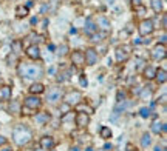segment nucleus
Wrapping results in <instances>:
<instances>
[{
	"label": "nucleus",
	"mask_w": 167,
	"mask_h": 151,
	"mask_svg": "<svg viewBox=\"0 0 167 151\" xmlns=\"http://www.w3.org/2000/svg\"><path fill=\"white\" fill-rule=\"evenodd\" d=\"M13 137H14V142L17 145H26V143L31 140V131L26 126H17L13 133Z\"/></svg>",
	"instance_id": "f257e3e1"
},
{
	"label": "nucleus",
	"mask_w": 167,
	"mask_h": 151,
	"mask_svg": "<svg viewBox=\"0 0 167 151\" xmlns=\"http://www.w3.org/2000/svg\"><path fill=\"white\" fill-rule=\"evenodd\" d=\"M19 74L26 79H34L40 76V68H36V65H25L23 63L19 66Z\"/></svg>",
	"instance_id": "f03ea898"
},
{
	"label": "nucleus",
	"mask_w": 167,
	"mask_h": 151,
	"mask_svg": "<svg viewBox=\"0 0 167 151\" xmlns=\"http://www.w3.org/2000/svg\"><path fill=\"white\" fill-rule=\"evenodd\" d=\"M81 100H82V93L81 91H70V93L65 94V97H63V102H65L67 105H77Z\"/></svg>",
	"instance_id": "7ed1b4c3"
},
{
	"label": "nucleus",
	"mask_w": 167,
	"mask_h": 151,
	"mask_svg": "<svg viewBox=\"0 0 167 151\" xmlns=\"http://www.w3.org/2000/svg\"><path fill=\"white\" fill-rule=\"evenodd\" d=\"M155 26H153V22L152 20H142L141 25H139V34L141 36H149V34L153 32Z\"/></svg>",
	"instance_id": "20e7f679"
},
{
	"label": "nucleus",
	"mask_w": 167,
	"mask_h": 151,
	"mask_svg": "<svg viewBox=\"0 0 167 151\" xmlns=\"http://www.w3.org/2000/svg\"><path fill=\"white\" fill-rule=\"evenodd\" d=\"M84 59H85L87 65H94V63L98 62V52H96V50L88 48V50L85 51V54H84Z\"/></svg>",
	"instance_id": "39448f33"
},
{
	"label": "nucleus",
	"mask_w": 167,
	"mask_h": 151,
	"mask_svg": "<svg viewBox=\"0 0 167 151\" xmlns=\"http://www.w3.org/2000/svg\"><path fill=\"white\" fill-rule=\"evenodd\" d=\"M23 103H25L26 108L36 109V108H39L40 105H42V102H40V99L37 96H29V97H26V99L23 100Z\"/></svg>",
	"instance_id": "423d86ee"
},
{
	"label": "nucleus",
	"mask_w": 167,
	"mask_h": 151,
	"mask_svg": "<svg viewBox=\"0 0 167 151\" xmlns=\"http://www.w3.org/2000/svg\"><path fill=\"white\" fill-rule=\"evenodd\" d=\"M166 56V48L164 45H158V46L153 48V51H152V57L155 60H159V59H164Z\"/></svg>",
	"instance_id": "0eeeda50"
},
{
	"label": "nucleus",
	"mask_w": 167,
	"mask_h": 151,
	"mask_svg": "<svg viewBox=\"0 0 167 151\" xmlns=\"http://www.w3.org/2000/svg\"><path fill=\"white\" fill-rule=\"evenodd\" d=\"M88 122H90L88 114H84V113H79V114L76 116V125H77L79 128H85L87 125H88Z\"/></svg>",
	"instance_id": "6e6552de"
},
{
	"label": "nucleus",
	"mask_w": 167,
	"mask_h": 151,
	"mask_svg": "<svg viewBox=\"0 0 167 151\" xmlns=\"http://www.w3.org/2000/svg\"><path fill=\"white\" fill-rule=\"evenodd\" d=\"M71 62L74 63V65L81 66L85 63V59H84V52L82 51H73V54H71Z\"/></svg>",
	"instance_id": "1a4fd4ad"
},
{
	"label": "nucleus",
	"mask_w": 167,
	"mask_h": 151,
	"mask_svg": "<svg viewBox=\"0 0 167 151\" xmlns=\"http://www.w3.org/2000/svg\"><path fill=\"white\" fill-rule=\"evenodd\" d=\"M26 56L31 59H40V51H39V46L37 45H31V46L26 48Z\"/></svg>",
	"instance_id": "9d476101"
},
{
	"label": "nucleus",
	"mask_w": 167,
	"mask_h": 151,
	"mask_svg": "<svg viewBox=\"0 0 167 151\" xmlns=\"http://www.w3.org/2000/svg\"><path fill=\"white\" fill-rule=\"evenodd\" d=\"M11 86H0V102H8L11 99Z\"/></svg>",
	"instance_id": "9b49d317"
},
{
	"label": "nucleus",
	"mask_w": 167,
	"mask_h": 151,
	"mask_svg": "<svg viewBox=\"0 0 167 151\" xmlns=\"http://www.w3.org/2000/svg\"><path fill=\"white\" fill-rule=\"evenodd\" d=\"M60 100V91L57 88H51L50 91H48V102H51V103H56V102Z\"/></svg>",
	"instance_id": "f8f14e48"
},
{
	"label": "nucleus",
	"mask_w": 167,
	"mask_h": 151,
	"mask_svg": "<svg viewBox=\"0 0 167 151\" xmlns=\"http://www.w3.org/2000/svg\"><path fill=\"white\" fill-rule=\"evenodd\" d=\"M40 146H42V150H51L53 146H54V140H53V137H50V136L42 137L40 139Z\"/></svg>",
	"instance_id": "ddd939ff"
},
{
	"label": "nucleus",
	"mask_w": 167,
	"mask_h": 151,
	"mask_svg": "<svg viewBox=\"0 0 167 151\" xmlns=\"http://www.w3.org/2000/svg\"><path fill=\"white\" fill-rule=\"evenodd\" d=\"M128 48L127 46H122V48H118L116 50V59L118 62H124V60H127V56H128Z\"/></svg>",
	"instance_id": "4468645a"
},
{
	"label": "nucleus",
	"mask_w": 167,
	"mask_h": 151,
	"mask_svg": "<svg viewBox=\"0 0 167 151\" xmlns=\"http://www.w3.org/2000/svg\"><path fill=\"white\" fill-rule=\"evenodd\" d=\"M96 25L99 26L101 29H104V31H108V29H110V22H108V20H107V19H105L104 16H99V17H98Z\"/></svg>",
	"instance_id": "2eb2a0df"
},
{
	"label": "nucleus",
	"mask_w": 167,
	"mask_h": 151,
	"mask_svg": "<svg viewBox=\"0 0 167 151\" xmlns=\"http://www.w3.org/2000/svg\"><path fill=\"white\" fill-rule=\"evenodd\" d=\"M76 111L84 113V114H93V108L88 107L87 103H77L76 105Z\"/></svg>",
	"instance_id": "dca6fc26"
},
{
	"label": "nucleus",
	"mask_w": 167,
	"mask_h": 151,
	"mask_svg": "<svg viewBox=\"0 0 167 151\" xmlns=\"http://www.w3.org/2000/svg\"><path fill=\"white\" fill-rule=\"evenodd\" d=\"M84 29H85V32H88V34H94V31L98 29V26L94 25V22H93V20L87 19V20H85V26H84Z\"/></svg>",
	"instance_id": "f3484780"
},
{
	"label": "nucleus",
	"mask_w": 167,
	"mask_h": 151,
	"mask_svg": "<svg viewBox=\"0 0 167 151\" xmlns=\"http://www.w3.org/2000/svg\"><path fill=\"white\" fill-rule=\"evenodd\" d=\"M48 120H50L48 113H39V114H36V122L39 123V125H43V123L48 122Z\"/></svg>",
	"instance_id": "a211bd4d"
},
{
	"label": "nucleus",
	"mask_w": 167,
	"mask_h": 151,
	"mask_svg": "<svg viewBox=\"0 0 167 151\" xmlns=\"http://www.w3.org/2000/svg\"><path fill=\"white\" fill-rule=\"evenodd\" d=\"M43 91H45V88H43V85L42 83H33L31 88H29V93L31 94H40Z\"/></svg>",
	"instance_id": "6ab92c4d"
},
{
	"label": "nucleus",
	"mask_w": 167,
	"mask_h": 151,
	"mask_svg": "<svg viewBox=\"0 0 167 151\" xmlns=\"http://www.w3.org/2000/svg\"><path fill=\"white\" fill-rule=\"evenodd\" d=\"M155 74H156V70H155L153 66H147L146 70H144V77L146 79H153Z\"/></svg>",
	"instance_id": "aec40b11"
},
{
	"label": "nucleus",
	"mask_w": 167,
	"mask_h": 151,
	"mask_svg": "<svg viewBox=\"0 0 167 151\" xmlns=\"http://www.w3.org/2000/svg\"><path fill=\"white\" fill-rule=\"evenodd\" d=\"M152 131H153L155 134H159L162 131V123L159 122V120H155V122L152 123Z\"/></svg>",
	"instance_id": "412c9836"
},
{
	"label": "nucleus",
	"mask_w": 167,
	"mask_h": 151,
	"mask_svg": "<svg viewBox=\"0 0 167 151\" xmlns=\"http://www.w3.org/2000/svg\"><path fill=\"white\" fill-rule=\"evenodd\" d=\"M155 77H156V80L159 83H164L167 76H166V70H161V71H156V74H155Z\"/></svg>",
	"instance_id": "4be33fe9"
},
{
	"label": "nucleus",
	"mask_w": 167,
	"mask_h": 151,
	"mask_svg": "<svg viewBox=\"0 0 167 151\" xmlns=\"http://www.w3.org/2000/svg\"><path fill=\"white\" fill-rule=\"evenodd\" d=\"M152 8L155 13H161L162 11V2L161 0H152Z\"/></svg>",
	"instance_id": "5701e85b"
},
{
	"label": "nucleus",
	"mask_w": 167,
	"mask_h": 151,
	"mask_svg": "<svg viewBox=\"0 0 167 151\" xmlns=\"http://www.w3.org/2000/svg\"><path fill=\"white\" fill-rule=\"evenodd\" d=\"M101 137L102 139H110L112 137V130L108 126H102L101 128Z\"/></svg>",
	"instance_id": "b1692460"
},
{
	"label": "nucleus",
	"mask_w": 167,
	"mask_h": 151,
	"mask_svg": "<svg viewBox=\"0 0 167 151\" xmlns=\"http://www.w3.org/2000/svg\"><path fill=\"white\" fill-rule=\"evenodd\" d=\"M20 111V103L19 102H11V105H9V113H14V114H17V113Z\"/></svg>",
	"instance_id": "393cba45"
},
{
	"label": "nucleus",
	"mask_w": 167,
	"mask_h": 151,
	"mask_svg": "<svg viewBox=\"0 0 167 151\" xmlns=\"http://www.w3.org/2000/svg\"><path fill=\"white\" fill-rule=\"evenodd\" d=\"M150 142H152V137L149 134H144L142 136V139H141V145H142V148H147V146L150 145Z\"/></svg>",
	"instance_id": "a878e982"
},
{
	"label": "nucleus",
	"mask_w": 167,
	"mask_h": 151,
	"mask_svg": "<svg viewBox=\"0 0 167 151\" xmlns=\"http://www.w3.org/2000/svg\"><path fill=\"white\" fill-rule=\"evenodd\" d=\"M28 16V8L26 6H19L17 8V17H26Z\"/></svg>",
	"instance_id": "bb28decb"
},
{
	"label": "nucleus",
	"mask_w": 167,
	"mask_h": 151,
	"mask_svg": "<svg viewBox=\"0 0 167 151\" xmlns=\"http://www.w3.org/2000/svg\"><path fill=\"white\" fill-rule=\"evenodd\" d=\"M152 97V89H142L141 91V100H149Z\"/></svg>",
	"instance_id": "cd10ccee"
},
{
	"label": "nucleus",
	"mask_w": 167,
	"mask_h": 151,
	"mask_svg": "<svg viewBox=\"0 0 167 151\" xmlns=\"http://www.w3.org/2000/svg\"><path fill=\"white\" fill-rule=\"evenodd\" d=\"M139 114H141V117H149V116H150V109L149 108H141Z\"/></svg>",
	"instance_id": "c85d7f7f"
},
{
	"label": "nucleus",
	"mask_w": 167,
	"mask_h": 151,
	"mask_svg": "<svg viewBox=\"0 0 167 151\" xmlns=\"http://www.w3.org/2000/svg\"><path fill=\"white\" fill-rule=\"evenodd\" d=\"M13 50H14V54L20 52V42H14L13 43Z\"/></svg>",
	"instance_id": "c756f323"
},
{
	"label": "nucleus",
	"mask_w": 167,
	"mask_h": 151,
	"mask_svg": "<svg viewBox=\"0 0 167 151\" xmlns=\"http://www.w3.org/2000/svg\"><path fill=\"white\" fill-rule=\"evenodd\" d=\"M17 60V56L16 54H11V56H8V63L11 65V62H16Z\"/></svg>",
	"instance_id": "7c9ffc66"
},
{
	"label": "nucleus",
	"mask_w": 167,
	"mask_h": 151,
	"mask_svg": "<svg viewBox=\"0 0 167 151\" xmlns=\"http://www.w3.org/2000/svg\"><path fill=\"white\" fill-rule=\"evenodd\" d=\"M92 36H93V39H92L93 42H99V40H101V37H102L101 34H92Z\"/></svg>",
	"instance_id": "2f4dec72"
},
{
	"label": "nucleus",
	"mask_w": 167,
	"mask_h": 151,
	"mask_svg": "<svg viewBox=\"0 0 167 151\" xmlns=\"http://www.w3.org/2000/svg\"><path fill=\"white\" fill-rule=\"evenodd\" d=\"M68 108H70V105H62V107H60V111H63L62 114H65V113H68Z\"/></svg>",
	"instance_id": "473e14b6"
},
{
	"label": "nucleus",
	"mask_w": 167,
	"mask_h": 151,
	"mask_svg": "<svg viewBox=\"0 0 167 151\" xmlns=\"http://www.w3.org/2000/svg\"><path fill=\"white\" fill-rule=\"evenodd\" d=\"M87 83H88V82H87V79L84 77V76H81V86H84V88H85Z\"/></svg>",
	"instance_id": "72a5a7b5"
},
{
	"label": "nucleus",
	"mask_w": 167,
	"mask_h": 151,
	"mask_svg": "<svg viewBox=\"0 0 167 151\" xmlns=\"http://www.w3.org/2000/svg\"><path fill=\"white\" fill-rule=\"evenodd\" d=\"M5 143H6V139L3 136H0V145H5Z\"/></svg>",
	"instance_id": "f704fd0d"
},
{
	"label": "nucleus",
	"mask_w": 167,
	"mask_h": 151,
	"mask_svg": "<svg viewBox=\"0 0 167 151\" xmlns=\"http://www.w3.org/2000/svg\"><path fill=\"white\" fill-rule=\"evenodd\" d=\"M155 151H164V148H162V146H159V145H156V146H155Z\"/></svg>",
	"instance_id": "c9c22d12"
},
{
	"label": "nucleus",
	"mask_w": 167,
	"mask_h": 151,
	"mask_svg": "<svg viewBox=\"0 0 167 151\" xmlns=\"http://www.w3.org/2000/svg\"><path fill=\"white\" fill-rule=\"evenodd\" d=\"M47 9H48V5H43V6H42V9H40V11H42V13H45Z\"/></svg>",
	"instance_id": "e433bc0d"
},
{
	"label": "nucleus",
	"mask_w": 167,
	"mask_h": 151,
	"mask_svg": "<svg viewBox=\"0 0 167 151\" xmlns=\"http://www.w3.org/2000/svg\"><path fill=\"white\" fill-rule=\"evenodd\" d=\"M127 151H133V145H130V143H128V145H127Z\"/></svg>",
	"instance_id": "4c0bfd02"
},
{
	"label": "nucleus",
	"mask_w": 167,
	"mask_h": 151,
	"mask_svg": "<svg viewBox=\"0 0 167 151\" xmlns=\"http://www.w3.org/2000/svg\"><path fill=\"white\" fill-rule=\"evenodd\" d=\"M71 151H79V148L77 146H74V148H71Z\"/></svg>",
	"instance_id": "58836bf2"
},
{
	"label": "nucleus",
	"mask_w": 167,
	"mask_h": 151,
	"mask_svg": "<svg viewBox=\"0 0 167 151\" xmlns=\"http://www.w3.org/2000/svg\"><path fill=\"white\" fill-rule=\"evenodd\" d=\"M107 3H110V5H112V3H115V0H107Z\"/></svg>",
	"instance_id": "ea45409f"
},
{
	"label": "nucleus",
	"mask_w": 167,
	"mask_h": 151,
	"mask_svg": "<svg viewBox=\"0 0 167 151\" xmlns=\"http://www.w3.org/2000/svg\"><path fill=\"white\" fill-rule=\"evenodd\" d=\"M2 151H9V148H8V146H6V148H3Z\"/></svg>",
	"instance_id": "a19ab883"
},
{
	"label": "nucleus",
	"mask_w": 167,
	"mask_h": 151,
	"mask_svg": "<svg viewBox=\"0 0 167 151\" xmlns=\"http://www.w3.org/2000/svg\"><path fill=\"white\" fill-rule=\"evenodd\" d=\"M85 151H94V150H93V148H87Z\"/></svg>",
	"instance_id": "79ce46f5"
},
{
	"label": "nucleus",
	"mask_w": 167,
	"mask_h": 151,
	"mask_svg": "<svg viewBox=\"0 0 167 151\" xmlns=\"http://www.w3.org/2000/svg\"><path fill=\"white\" fill-rule=\"evenodd\" d=\"M37 151H45V150H37Z\"/></svg>",
	"instance_id": "37998d69"
}]
</instances>
